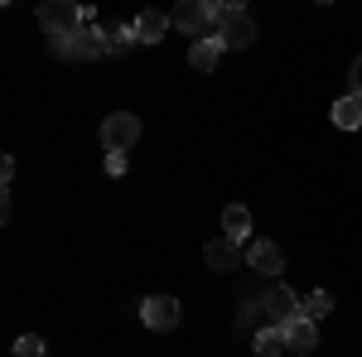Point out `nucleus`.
<instances>
[{
    "label": "nucleus",
    "instance_id": "9b49d317",
    "mask_svg": "<svg viewBox=\"0 0 362 357\" xmlns=\"http://www.w3.org/2000/svg\"><path fill=\"white\" fill-rule=\"evenodd\" d=\"M223 34H208V39H198L194 49H189V63H194L198 73H213V68H218V58H223Z\"/></svg>",
    "mask_w": 362,
    "mask_h": 357
},
{
    "label": "nucleus",
    "instance_id": "423d86ee",
    "mask_svg": "<svg viewBox=\"0 0 362 357\" xmlns=\"http://www.w3.org/2000/svg\"><path fill=\"white\" fill-rule=\"evenodd\" d=\"M140 319H145V329L169 333V329H179L184 309H179V300H174V295H150V300L140 304Z\"/></svg>",
    "mask_w": 362,
    "mask_h": 357
},
{
    "label": "nucleus",
    "instance_id": "6e6552de",
    "mask_svg": "<svg viewBox=\"0 0 362 357\" xmlns=\"http://www.w3.org/2000/svg\"><path fill=\"white\" fill-rule=\"evenodd\" d=\"M247 261H251V271H261V275H280L285 271V251H280L276 242H266V237L247 247Z\"/></svg>",
    "mask_w": 362,
    "mask_h": 357
},
{
    "label": "nucleus",
    "instance_id": "aec40b11",
    "mask_svg": "<svg viewBox=\"0 0 362 357\" xmlns=\"http://www.w3.org/2000/svg\"><path fill=\"white\" fill-rule=\"evenodd\" d=\"M348 78H353V97H362V58H353V73Z\"/></svg>",
    "mask_w": 362,
    "mask_h": 357
},
{
    "label": "nucleus",
    "instance_id": "0eeeda50",
    "mask_svg": "<svg viewBox=\"0 0 362 357\" xmlns=\"http://www.w3.org/2000/svg\"><path fill=\"white\" fill-rule=\"evenodd\" d=\"M261 314H266V324H290L295 314H300V295L290 290V285H271L266 295H261Z\"/></svg>",
    "mask_w": 362,
    "mask_h": 357
},
{
    "label": "nucleus",
    "instance_id": "dca6fc26",
    "mask_svg": "<svg viewBox=\"0 0 362 357\" xmlns=\"http://www.w3.org/2000/svg\"><path fill=\"white\" fill-rule=\"evenodd\" d=\"M334 126H338V131H358V126H362V97H353V92L338 97V102H334Z\"/></svg>",
    "mask_w": 362,
    "mask_h": 357
},
{
    "label": "nucleus",
    "instance_id": "20e7f679",
    "mask_svg": "<svg viewBox=\"0 0 362 357\" xmlns=\"http://www.w3.org/2000/svg\"><path fill=\"white\" fill-rule=\"evenodd\" d=\"M54 54L58 58H78V63L102 58V54H107V44H102V25H83L78 34H68V39H54Z\"/></svg>",
    "mask_w": 362,
    "mask_h": 357
},
{
    "label": "nucleus",
    "instance_id": "4468645a",
    "mask_svg": "<svg viewBox=\"0 0 362 357\" xmlns=\"http://www.w3.org/2000/svg\"><path fill=\"white\" fill-rule=\"evenodd\" d=\"M102 44H107V54H126L136 39V25H121V20H102Z\"/></svg>",
    "mask_w": 362,
    "mask_h": 357
},
{
    "label": "nucleus",
    "instance_id": "f8f14e48",
    "mask_svg": "<svg viewBox=\"0 0 362 357\" xmlns=\"http://www.w3.org/2000/svg\"><path fill=\"white\" fill-rule=\"evenodd\" d=\"M131 25H136V39H140V44H160V39L169 34V15H165V10H145V15H136V20H131Z\"/></svg>",
    "mask_w": 362,
    "mask_h": 357
},
{
    "label": "nucleus",
    "instance_id": "1a4fd4ad",
    "mask_svg": "<svg viewBox=\"0 0 362 357\" xmlns=\"http://www.w3.org/2000/svg\"><path fill=\"white\" fill-rule=\"evenodd\" d=\"M285 329V343L295 348V353H314L319 348V329H314V319H305V314H295L290 324H280Z\"/></svg>",
    "mask_w": 362,
    "mask_h": 357
},
{
    "label": "nucleus",
    "instance_id": "9d476101",
    "mask_svg": "<svg viewBox=\"0 0 362 357\" xmlns=\"http://www.w3.org/2000/svg\"><path fill=\"white\" fill-rule=\"evenodd\" d=\"M203 261H208V271H232V266L242 261V247L227 242V237H213V242L203 247Z\"/></svg>",
    "mask_w": 362,
    "mask_h": 357
},
{
    "label": "nucleus",
    "instance_id": "6ab92c4d",
    "mask_svg": "<svg viewBox=\"0 0 362 357\" xmlns=\"http://www.w3.org/2000/svg\"><path fill=\"white\" fill-rule=\"evenodd\" d=\"M107 174L121 179V174H126V155H107Z\"/></svg>",
    "mask_w": 362,
    "mask_h": 357
},
{
    "label": "nucleus",
    "instance_id": "f257e3e1",
    "mask_svg": "<svg viewBox=\"0 0 362 357\" xmlns=\"http://www.w3.org/2000/svg\"><path fill=\"white\" fill-rule=\"evenodd\" d=\"M87 25V5H73V0H44L39 5V29L49 39H68Z\"/></svg>",
    "mask_w": 362,
    "mask_h": 357
},
{
    "label": "nucleus",
    "instance_id": "ddd939ff",
    "mask_svg": "<svg viewBox=\"0 0 362 357\" xmlns=\"http://www.w3.org/2000/svg\"><path fill=\"white\" fill-rule=\"evenodd\" d=\"M223 237H227V242H237V247L251 237V213L242 208V203H227V208H223Z\"/></svg>",
    "mask_w": 362,
    "mask_h": 357
},
{
    "label": "nucleus",
    "instance_id": "7ed1b4c3",
    "mask_svg": "<svg viewBox=\"0 0 362 357\" xmlns=\"http://www.w3.org/2000/svg\"><path fill=\"white\" fill-rule=\"evenodd\" d=\"M169 25L184 29V34L208 39V34H218V10H213L208 0H179V5L169 10Z\"/></svg>",
    "mask_w": 362,
    "mask_h": 357
},
{
    "label": "nucleus",
    "instance_id": "a211bd4d",
    "mask_svg": "<svg viewBox=\"0 0 362 357\" xmlns=\"http://www.w3.org/2000/svg\"><path fill=\"white\" fill-rule=\"evenodd\" d=\"M15 357H44V338H34V333H25V338L15 343Z\"/></svg>",
    "mask_w": 362,
    "mask_h": 357
},
{
    "label": "nucleus",
    "instance_id": "412c9836",
    "mask_svg": "<svg viewBox=\"0 0 362 357\" xmlns=\"http://www.w3.org/2000/svg\"><path fill=\"white\" fill-rule=\"evenodd\" d=\"M0 179H5V189H10V179H15V160H10V155L0 160Z\"/></svg>",
    "mask_w": 362,
    "mask_h": 357
},
{
    "label": "nucleus",
    "instance_id": "2eb2a0df",
    "mask_svg": "<svg viewBox=\"0 0 362 357\" xmlns=\"http://www.w3.org/2000/svg\"><path fill=\"white\" fill-rule=\"evenodd\" d=\"M285 348H290V343H285V329H276V324H266V329L251 338V353L256 357H280Z\"/></svg>",
    "mask_w": 362,
    "mask_h": 357
},
{
    "label": "nucleus",
    "instance_id": "f3484780",
    "mask_svg": "<svg viewBox=\"0 0 362 357\" xmlns=\"http://www.w3.org/2000/svg\"><path fill=\"white\" fill-rule=\"evenodd\" d=\"M329 309H334V300H329L324 290H314L309 300H300V314H305V319H314V324H319V319H324Z\"/></svg>",
    "mask_w": 362,
    "mask_h": 357
},
{
    "label": "nucleus",
    "instance_id": "39448f33",
    "mask_svg": "<svg viewBox=\"0 0 362 357\" xmlns=\"http://www.w3.org/2000/svg\"><path fill=\"white\" fill-rule=\"evenodd\" d=\"M136 140H140V116L116 111V116H107V121H102V145H107V155H126Z\"/></svg>",
    "mask_w": 362,
    "mask_h": 357
},
{
    "label": "nucleus",
    "instance_id": "f03ea898",
    "mask_svg": "<svg viewBox=\"0 0 362 357\" xmlns=\"http://www.w3.org/2000/svg\"><path fill=\"white\" fill-rule=\"evenodd\" d=\"M213 10H218V34H223L227 49H237V54H242V49L256 44V20L247 15V5H237V0H232V5H213Z\"/></svg>",
    "mask_w": 362,
    "mask_h": 357
}]
</instances>
